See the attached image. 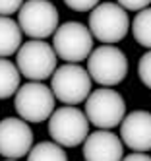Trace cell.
I'll return each instance as SVG.
<instances>
[{"mask_svg": "<svg viewBox=\"0 0 151 161\" xmlns=\"http://www.w3.org/2000/svg\"><path fill=\"white\" fill-rule=\"evenodd\" d=\"M89 31L105 45L118 43L130 31L128 12L116 2H99L89 14Z\"/></svg>", "mask_w": 151, "mask_h": 161, "instance_id": "6da1fadb", "label": "cell"}, {"mask_svg": "<svg viewBox=\"0 0 151 161\" xmlns=\"http://www.w3.org/2000/svg\"><path fill=\"white\" fill-rule=\"evenodd\" d=\"M91 82L87 70L76 62H66L56 66V70L51 76V91L54 99L64 105H78L85 101L91 93Z\"/></svg>", "mask_w": 151, "mask_h": 161, "instance_id": "7a4b0ae2", "label": "cell"}, {"mask_svg": "<svg viewBox=\"0 0 151 161\" xmlns=\"http://www.w3.org/2000/svg\"><path fill=\"white\" fill-rule=\"evenodd\" d=\"M16 54H18L16 58L18 70L29 82H43V80L51 78L52 72L56 70L58 56L52 45L45 43L43 39H31L23 43Z\"/></svg>", "mask_w": 151, "mask_h": 161, "instance_id": "3957f363", "label": "cell"}, {"mask_svg": "<svg viewBox=\"0 0 151 161\" xmlns=\"http://www.w3.org/2000/svg\"><path fill=\"white\" fill-rule=\"evenodd\" d=\"M126 114V103L118 91L112 87H101L91 91L85 99V117L89 124L101 130H112L120 126Z\"/></svg>", "mask_w": 151, "mask_h": 161, "instance_id": "277c9868", "label": "cell"}, {"mask_svg": "<svg viewBox=\"0 0 151 161\" xmlns=\"http://www.w3.org/2000/svg\"><path fill=\"white\" fill-rule=\"evenodd\" d=\"M89 134V120L84 111L74 105L54 109L49 117V136L62 147H76L84 144Z\"/></svg>", "mask_w": 151, "mask_h": 161, "instance_id": "5b68a950", "label": "cell"}, {"mask_svg": "<svg viewBox=\"0 0 151 161\" xmlns=\"http://www.w3.org/2000/svg\"><path fill=\"white\" fill-rule=\"evenodd\" d=\"M87 74L103 87L118 86L128 74V58L118 47L103 45L89 53Z\"/></svg>", "mask_w": 151, "mask_h": 161, "instance_id": "8992f818", "label": "cell"}, {"mask_svg": "<svg viewBox=\"0 0 151 161\" xmlns=\"http://www.w3.org/2000/svg\"><path fill=\"white\" fill-rule=\"evenodd\" d=\"M52 49L64 62H81L93 51V35L79 21H66L52 33Z\"/></svg>", "mask_w": 151, "mask_h": 161, "instance_id": "52a82bcc", "label": "cell"}, {"mask_svg": "<svg viewBox=\"0 0 151 161\" xmlns=\"http://www.w3.org/2000/svg\"><path fill=\"white\" fill-rule=\"evenodd\" d=\"M54 95L43 82H27L18 87L14 107L25 122H45L54 111Z\"/></svg>", "mask_w": 151, "mask_h": 161, "instance_id": "ba28073f", "label": "cell"}, {"mask_svg": "<svg viewBox=\"0 0 151 161\" xmlns=\"http://www.w3.org/2000/svg\"><path fill=\"white\" fill-rule=\"evenodd\" d=\"M18 25L29 39H46L58 27V10L51 0H25L18 10Z\"/></svg>", "mask_w": 151, "mask_h": 161, "instance_id": "9c48e42d", "label": "cell"}, {"mask_svg": "<svg viewBox=\"0 0 151 161\" xmlns=\"http://www.w3.org/2000/svg\"><path fill=\"white\" fill-rule=\"evenodd\" d=\"M33 147V130L19 117L0 120V155L6 159H21Z\"/></svg>", "mask_w": 151, "mask_h": 161, "instance_id": "30bf717a", "label": "cell"}, {"mask_svg": "<svg viewBox=\"0 0 151 161\" xmlns=\"http://www.w3.org/2000/svg\"><path fill=\"white\" fill-rule=\"evenodd\" d=\"M120 140L134 152H149L151 149V113L132 111L124 114L120 122Z\"/></svg>", "mask_w": 151, "mask_h": 161, "instance_id": "8fae6325", "label": "cell"}, {"mask_svg": "<svg viewBox=\"0 0 151 161\" xmlns=\"http://www.w3.org/2000/svg\"><path fill=\"white\" fill-rule=\"evenodd\" d=\"M85 161H120L124 157V144L111 130H97L84 140Z\"/></svg>", "mask_w": 151, "mask_h": 161, "instance_id": "7c38bea8", "label": "cell"}, {"mask_svg": "<svg viewBox=\"0 0 151 161\" xmlns=\"http://www.w3.org/2000/svg\"><path fill=\"white\" fill-rule=\"evenodd\" d=\"M21 29L16 19L10 16H0V58L16 54L21 47Z\"/></svg>", "mask_w": 151, "mask_h": 161, "instance_id": "4fadbf2b", "label": "cell"}, {"mask_svg": "<svg viewBox=\"0 0 151 161\" xmlns=\"http://www.w3.org/2000/svg\"><path fill=\"white\" fill-rule=\"evenodd\" d=\"M21 74L14 62L0 58V99H8L18 91Z\"/></svg>", "mask_w": 151, "mask_h": 161, "instance_id": "5bb4252c", "label": "cell"}, {"mask_svg": "<svg viewBox=\"0 0 151 161\" xmlns=\"http://www.w3.org/2000/svg\"><path fill=\"white\" fill-rule=\"evenodd\" d=\"M25 157H27V161H68L64 147L58 146L56 142H39V144H35Z\"/></svg>", "mask_w": 151, "mask_h": 161, "instance_id": "9a60e30c", "label": "cell"}, {"mask_svg": "<svg viewBox=\"0 0 151 161\" xmlns=\"http://www.w3.org/2000/svg\"><path fill=\"white\" fill-rule=\"evenodd\" d=\"M132 35L145 49H151V6L139 10L132 21Z\"/></svg>", "mask_w": 151, "mask_h": 161, "instance_id": "2e32d148", "label": "cell"}, {"mask_svg": "<svg viewBox=\"0 0 151 161\" xmlns=\"http://www.w3.org/2000/svg\"><path fill=\"white\" fill-rule=\"evenodd\" d=\"M138 76L142 80V84L151 89V49L139 58L138 62Z\"/></svg>", "mask_w": 151, "mask_h": 161, "instance_id": "e0dca14e", "label": "cell"}, {"mask_svg": "<svg viewBox=\"0 0 151 161\" xmlns=\"http://www.w3.org/2000/svg\"><path fill=\"white\" fill-rule=\"evenodd\" d=\"M101 0H64L68 8H72L74 12H91Z\"/></svg>", "mask_w": 151, "mask_h": 161, "instance_id": "ac0fdd59", "label": "cell"}, {"mask_svg": "<svg viewBox=\"0 0 151 161\" xmlns=\"http://www.w3.org/2000/svg\"><path fill=\"white\" fill-rule=\"evenodd\" d=\"M116 4L122 6L126 12H139L151 4V0H116Z\"/></svg>", "mask_w": 151, "mask_h": 161, "instance_id": "d6986e66", "label": "cell"}, {"mask_svg": "<svg viewBox=\"0 0 151 161\" xmlns=\"http://www.w3.org/2000/svg\"><path fill=\"white\" fill-rule=\"evenodd\" d=\"M25 0H0V16H12L21 8Z\"/></svg>", "mask_w": 151, "mask_h": 161, "instance_id": "ffe728a7", "label": "cell"}, {"mask_svg": "<svg viewBox=\"0 0 151 161\" xmlns=\"http://www.w3.org/2000/svg\"><path fill=\"white\" fill-rule=\"evenodd\" d=\"M120 161H151V155H145L143 152H134V153H130V155L122 157Z\"/></svg>", "mask_w": 151, "mask_h": 161, "instance_id": "44dd1931", "label": "cell"}, {"mask_svg": "<svg viewBox=\"0 0 151 161\" xmlns=\"http://www.w3.org/2000/svg\"><path fill=\"white\" fill-rule=\"evenodd\" d=\"M6 161H19V159H6Z\"/></svg>", "mask_w": 151, "mask_h": 161, "instance_id": "7402d4cb", "label": "cell"}]
</instances>
